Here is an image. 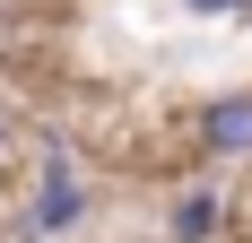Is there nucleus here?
<instances>
[{
  "mask_svg": "<svg viewBox=\"0 0 252 243\" xmlns=\"http://www.w3.org/2000/svg\"><path fill=\"white\" fill-rule=\"evenodd\" d=\"M0 139H9V104H0Z\"/></svg>",
  "mask_w": 252,
  "mask_h": 243,
  "instance_id": "obj_5",
  "label": "nucleus"
},
{
  "mask_svg": "<svg viewBox=\"0 0 252 243\" xmlns=\"http://www.w3.org/2000/svg\"><path fill=\"white\" fill-rule=\"evenodd\" d=\"M0 26H9V0H0Z\"/></svg>",
  "mask_w": 252,
  "mask_h": 243,
  "instance_id": "obj_6",
  "label": "nucleus"
},
{
  "mask_svg": "<svg viewBox=\"0 0 252 243\" xmlns=\"http://www.w3.org/2000/svg\"><path fill=\"white\" fill-rule=\"evenodd\" d=\"M157 226H165V243H218L226 235V191H218V182H183Z\"/></svg>",
  "mask_w": 252,
  "mask_h": 243,
  "instance_id": "obj_3",
  "label": "nucleus"
},
{
  "mask_svg": "<svg viewBox=\"0 0 252 243\" xmlns=\"http://www.w3.org/2000/svg\"><path fill=\"white\" fill-rule=\"evenodd\" d=\"M191 156L209 165H252V87H209L191 104Z\"/></svg>",
  "mask_w": 252,
  "mask_h": 243,
  "instance_id": "obj_2",
  "label": "nucleus"
},
{
  "mask_svg": "<svg viewBox=\"0 0 252 243\" xmlns=\"http://www.w3.org/2000/svg\"><path fill=\"white\" fill-rule=\"evenodd\" d=\"M87 209H96V191H87V165H78L70 139H44V156H35V191H26L18 209V235L26 243H61L87 226Z\"/></svg>",
  "mask_w": 252,
  "mask_h": 243,
  "instance_id": "obj_1",
  "label": "nucleus"
},
{
  "mask_svg": "<svg viewBox=\"0 0 252 243\" xmlns=\"http://www.w3.org/2000/svg\"><path fill=\"white\" fill-rule=\"evenodd\" d=\"M183 18H200V26H235V18H252V0H174Z\"/></svg>",
  "mask_w": 252,
  "mask_h": 243,
  "instance_id": "obj_4",
  "label": "nucleus"
}]
</instances>
